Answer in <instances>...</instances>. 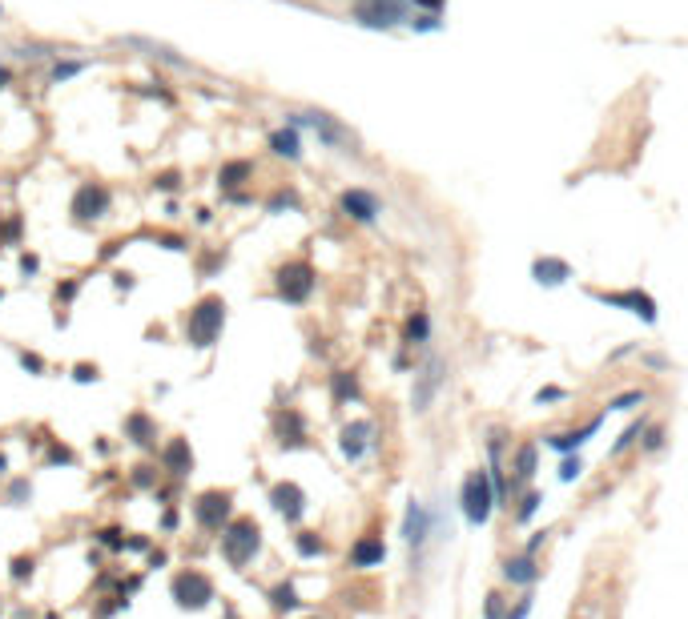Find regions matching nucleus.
Instances as JSON below:
<instances>
[{"mask_svg":"<svg viewBox=\"0 0 688 619\" xmlns=\"http://www.w3.org/2000/svg\"><path fill=\"white\" fill-rule=\"evenodd\" d=\"M258 547H262V527H258V519L238 515V519H230L222 527V555H225L230 567H246V563L258 555Z\"/></svg>","mask_w":688,"mask_h":619,"instance_id":"1","label":"nucleus"},{"mask_svg":"<svg viewBox=\"0 0 688 619\" xmlns=\"http://www.w3.org/2000/svg\"><path fill=\"white\" fill-rule=\"evenodd\" d=\"M222 326H225V302L213 297V294L201 297L186 318V342L198 346V350H210L213 342H218V334H222Z\"/></svg>","mask_w":688,"mask_h":619,"instance_id":"2","label":"nucleus"},{"mask_svg":"<svg viewBox=\"0 0 688 619\" xmlns=\"http://www.w3.org/2000/svg\"><path fill=\"white\" fill-rule=\"evenodd\" d=\"M459 507H463L467 523H475V527H483V523L491 519V511H495V491H491V475L487 471H471L463 479V487H459Z\"/></svg>","mask_w":688,"mask_h":619,"instance_id":"3","label":"nucleus"},{"mask_svg":"<svg viewBox=\"0 0 688 619\" xmlns=\"http://www.w3.org/2000/svg\"><path fill=\"white\" fill-rule=\"evenodd\" d=\"M169 591H174V603L181 607V611H201V607L213 603V579L198 567L177 571L174 583H169Z\"/></svg>","mask_w":688,"mask_h":619,"instance_id":"4","label":"nucleus"},{"mask_svg":"<svg viewBox=\"0 0 688 619\" xmlns=\"http://www.w3.org/2000/svg\"><path fill=\"white\" fill-rule=\"evenodd\" d=\"M193 519H198L201 531H222L234 519V495L230 491H201L193 499Z\"/></svg>","mask_w":688,"mask_h":619,"instance_id":"5","label":"nucleus"},{"mask_svg":"<svg viewBox=\"0 0 688 619\" xmlns=\"http://www.w3.org/2000/svg\"><path fill=\"white\" fill-rule=\"evenodd\" d=\"M274 290H278L282 302L302 306V302L310 297V290H314V270L306 266V261H286V266L278 270V278H274Z\"/></svg>","mask_w":688,"mask_h":619,"instance_id":"6","label":"nucleus"},{"mask_svg":"<svg viewBox=\"0 0 688 619\" xmlns=\"http://www.w3.org/2000/svg\"><path fill=\"white\" fill-rule=\"evenodd\" d=\"M354 21L366 28H390L407 21V4L402 0H354Z\"/></svg>","mask_w":688,"mask_h":619,"instance_id":"7","label":"nucleus"},{"mask_svg":"<svg viewBox=\"0 0 688 619\" xmlns=\"http://www.w3.org/2000/svg\"><path fill=\"white\" fill-rule=\"evenodd\" d=\"M109 205H113L109 189L101 186V181H85L73 198V217L77 222H101V217L109 213Z\"/></svg>","mask_w":688,"mask_h":619,"instance_id":"8","label":"nucleus"},{"mask_svg":"<svg viewBox=\"0 0 688 619\" xmlns=\"http://www.w3.org/2000/svg\"><path fill=\"white\" fill-rule=\"evenodd\" d=\"M270 503H274V511L286 523H298L302 511H306V495H302L298 483H274L270 487Z\"/></svg>","mask_w":688,"mask_h":619,"instance_id":"9","label":"nucleus"},{"mask_svg":"<svg viewBox=\"0 0 688 619\" xmlns=\"http://www.w3.org/2000/svg\"><path fill=\"white\" fill-rule=\"evenodd\" d=\"M371 443H375V422H366V419L346 422V426H342V438H338V446H342L346 458H363Z\"/></svg>","mask_w":688,"mask_h":619,"instance_id":"10","label":"nucleus"},{"mask_svg":"<svg viewBox=\"0 0 688 619\" xmlns=\"http://www.w3.org/2000/svg\"><path fill=\"white\" fill-rule=\"evenodd\" d=\"M600 302H608V306H624L632 310L640 322H656V302H652L644 290H628V294H596Z\"/></svg>","mask_w":688,"mask_h":619,"instance_id":"11","label":"nucleus"},{"mask_svg":"<svg viewBox=\"0 0 688 619\" xmlns=\"http://www.w3.org/2000/svg\"><path fill=\"white\" fill-rule=\"evenodd\" d=\"M338 205H342V213L354 217V222H375L378 217V198L366 193V189H346V193L338 198Z\"/></svg>","mask_w":688,"mask_h":619,"instance_id":"12","label":"nucleus"},{"mask_svg":"<svg viewBox=\"0 0 688 619\" xmlns=\"http://www.w3.org/2000/svg\"><path fill=\"white\" fill-rule=\"evenodd\" d=\"M427 535H431V511H427L423 503H415V499H411V503H407V519H402V539H407V543L419 551Z\"/></svg>","mask_w":688,"mask_h":619,"instance_id":"13","label":"nucleus"},{"mask_svg":"<svg viewBox=\"0 0 688 619\" xmlns=\"http://www.w3.org/2000/svg\"><path fill=\"white\" fill-rule=\"evenodd\" d=\"M162 467L174 475V479H186V475L193 471V450H189L186 438H169V443H165V450H162Z\"/></svg>","mask_w":688,"mask_h":619,"instance_id":"14","label":"nucleus"},{"mask_svg":"<svg viewBox=\"0 0 688 619\" xmlns=\"http://www.w3.org/2000/svg\"><path fill=\"white\" fill-rule=\"evenodd\" d=\"M387 559V543L378 539V535H363L359 543L351 547V567L354 571H366V567H378Z\"/></svg>","mask_w":688,"mask_h":619,"instance_id":"15","label":"nucleus"},{"mask_svg":"<svg viewBox=\"0 0 688 619\" xmlns=\"http://www.w3.org/2000/svg\"><path fill=\"white\" fill-rule=\"evenodd\" d=\"M531 278H536L539 285H563L568 278H572V266L560 258H536V266H531Z\"/></svg>","mask_w":688,"mask_h":619,"instance_id":"16","label":"nucleus"},{"mask_svg":"<svg viewBox=\"0 0 688 619\" xmlns=\"http://www.w3.org/2000/svg\"><path fill=\"white\" fill-rule=\"evenodd\" d=\"M125 438L137 446H153L157 443V422L150 419V414H141V410H133L125 419Z\"/></svg>","mask_w":688,"mask_h":619,"instance_id":"17","label":"nucleus"},{"mask_svg":"<svg viewBox=\"0 0 688 619\" xmlns=\"http://www.w3.org/2000/svg\"><path fill=\"white\" fill-rule=\"evenodd\" d=\"M596 431H600V419H592L588 426H580V431H572V434H548V446H551V450H560V455H572V450H580V446L588 443Z\"/></svg>","mask_w":688,"mask_h":619,"instance_id":"18","label":"nucleus"},{"mask_svg":"<svg viewBox=\"0 0 688 619\" xmlns=\"http://www.w3.org/2000/svg\"><path fill=\"white\" fill-rule=\"evenodd\" d=\"M270 149H274L278 157H290V161H298L302 157V141L294 129H278V133H270Z\"/></svg>","mask_w":688,"mask_h":619,"instance_id":"19","label":"nucleus"},{"mask_svg":"<svg viewBox=\"0 0 688 619\" xmlns=\"http://www.w3.org/2000/svg\"><path fill=\"white\" fill-rule=\"evenodd\" d=\"M503 579L507 583H531L536 579V563H531V555H515V559H507L503 563Z\"/></svg>","mask_w":688,"mask_h":619,"instance_id":"20","label":"nucleus"},{"mask_svg":"<svg viewBox=\"0 0 688 619\" xmlns=\"http://www.w3.org/2000/svg\"><path fill=\"white\" fill-rule=\"evenodd\" d=\"M274 426H278V438L286 446H294V443H302V434H306V426H302V419L294 414V410H286V414H278L274 419Z\"/></svg>","mask_w":688,"mask_h":619,"instance_id":"21","label":"nucleus"},{"mask_svg":"<svg viewBox=\"0 0 688 619\" xmlns=\"http://www.w3.org/2000/svg\"><path fill=\"white\" fill-rule=\"evenodd\" d=\"M515 483H527V479H531V475H536V446H519V450H515Z\"/></svg>","mask_w":688,"mask_h":619,"instance_id":"22","label":"nucleus"},{"mask_svg":"<svg viewBox=\"0 0 688 619\" xmlns=\"http://www.w3.org/2000/svg\"><path fill=\"white\" fill-rule=\"evenodd\" d=\"M250 174H254V165H250V161H230V165H222L218 181H222L225 189H234V186H242V181H246Z\"/></svg>","mask_w":688,"mask_h":619,"instance_id":"23","label":"nucleus"},{"mask_svg":"<svg viewBox=\"0 0 688 619\" xmlns=\"http://www.w3.org/2000/svg\"><path fill=\"white\" fill-rule=\"evenodd\" d=\"M334 398H338V402H351V398H359V378H354L351 370H338L334 374Z\"/></svg>","mask_w":688,"mask_h":619,"instance_id":"24","label":"nucleus"},{"mask_svg":"<svg viewBox=\"0 0 688 619\" xmlns=\"http://www.w3.org/2000/svg\"><path fill=\"white\" fill-rule=\"evenodd\" d=\"M270 603H274L278 611H294V607H298V591H294V583H278L274 591H270Z\"/></svg>","mask_w":688,"mask_h":619,"instance_id":"25","label":"nucleus"},{"mask_svg":"<svg viewBox=\"0 0 688 619\" xmlns=\"http://www.w3.org/2000/svg\"><path fill=\"white\" fill-rule=\"evenodd\" d=\"M427 334H431V318L427 314H411L407 318V342L419 346V342H427Z\"/></svg>","mask_w":688,"mask_h":619,"instance_id":"26","label":"nucleus"},{"mask_svg":"<svg viewBox=\"0 0 688 619\" xmlns=\"http://www.w3.org/2000/svg\"><path fill=\"white\" fill-rule=\"evenodd\" d=\"M294 547H298V555H306V559H314V555H322V551H326V543L314 531H298V535H294Z\"/></svg>","mask_w":688,"mask_h":619,"instance_id":"27","label":"nucleus"},{"mask_svg":"<svg viewBox=\"0 0 688 619\" xmlns=\"http://www.w3.org/2000/svg\"><path fill=\"white\" fill-rule=\"evenodd\" d=\"M503 607H507V599L500 591H491L487 603H483V619H503Z\"/></svg>","mask_w":688,"mask_h":619,"instance_id":"28","label":"nucleus"},{"mask_svg":"<svg viewBox=\"0 0 688 619\" xmlns=\"http://www.w3.org/2000/svg\"><path fill=\"white\" fill-rule=\"evenodd\" d=\"M644 402V390H628V394L612 398V410H636Z\"/></svg>","mask_w":688,"mask_h":619,"instance_id":"29","label":"nucleus"},{"mask_svg":"<svg viewBox=\"0 0 688 619\" xmlns=\"http://www.w3.org/2000/svg\"><path fill=\"white\" fill-rule=\"evenodd\" d=\"M33 567H37V559H33V555H16L13 559V579H25V575H33Z\"/></svg>","mask_w":688,"mask_h":619,"instance_id":"30","label":"nucleus"},{"mask_svg":"<svg viewBox=\"0 0 688 619\" xmlns=\"http://www.w3.org/2000/svg\"><path fill=\"white\" fill-rule=\"evenodd\" d=\"M519 503H524V507H519V523H527L531 515H536V507H539V491H527Z\"/></svg>","mask_w":688,"mask_h":619,"instance_id":"31","label":"nucleus"},{"mask_svg":"<svg viewBox=\"0 0 688 619\" xmlns=\"http://www.w3.org/2000/svg\"><path fill=\"white\" fill-rule=\"evenodd\" d=\"M101 543L109 547V551H125V539H121L117 527H105V531H101Z\"/></svg>","mask_w":688,"mask_h":619,"instance_id":"32","label":"nucleus"},{"mask_svg":"<svg viewBox=\"0 0 688 619\" xmlns=\"http://www.w3.org/2000/svg\"><path fill=\"white\" fill-rule=\"evenodd\" d=\"M81 69H85L81 61H64V64H57V69H52V81H69V76L81 73Z\"/></svg>","mask_w":688,"mask_h":619,"instance_id":"33","label":"nucleus"},{"mask_svg":"<svg viewBox=\"0 0 688 619\" xmlns=\"http://www.w3.org/2000/svg\"><path fill=\"white\" fill-rule=\"evenodd\" d=\"M563 398H568V390H560V386H543V390L536 394V402L543 407V402H563Z\"/></svg>","mask_w":688,"mask_h":619,"instance_id":"34","label":"nucleus"},{"mask_svg":"<svg viewBox=\"0 0 688 619\" xmlns=\"http://www.w3.org/2000/svg\"><path fill=\"white\" fill-rule=\"evenodd\" d=\"M560 479H563V483H576V479H580V458H568V462H563Z\"/></svg>","mask_w":688,"mask_h":619,"instance_id":"35","label":"nucleus"},{"mask_svg":"<svg viewBox=\"0 0 688 619\" xmlns=\"http://www.w3.org/2000/svg\"><path fill=\"white\" fill-rule=\"evenodd\" d=\"M153 479H157L153 467H133V483H137V487H153Z\"/></svg>","mask_w":688,"mask_h":619,"instance_id":"36","label":"nucleus"},{"mask_svg":"<svg viewBox=\"0 0 688 619\" xmlns=\"http://www.w3.org/2000/svg\"><path fill=\"white\" fill-rule=\"evenodd\" d=\"M25 495H28V483L21 479V483H13V491H9V503H13V507H21L16 499H25Z\"/></svg>","mask_w":688,"mask_h":619,"instance_id":"37","label":"nucleus"},{"mask_svg":"<svg viewBox=\"0 0 688 619\" xmlns=\"http://www.w3.org/2000/svg\"><path fill=\"white\" fill-rule=\"evenodd\" d=\"M21 362H25V370H33V374H40V370H45V362H40L37 354H21Z\"/></svg>","mask_w":688,"mask_h":619,"instance_id":"38","label":"nucleus"},{"mask_svg":"<svg viewBox=\"0 0 688 619\" xmlns=\"http://www.w3.org/2000/svg\"><path fill=\"white\" fill-rule=\"evenodd\" d=\"M527 615H531V599H519V603H515V611L507 619H527Z\"/></svg>","mask_w":688,"mask_h":619,"instance_id":"39","label":"nucleus"},{"mask_svg":"<svg viewBox=\"0 0 688 619\" xmlns=\"http://www.w3.org/2000/svg\"><path fill=\"white\" fill-rule=\"evenodd\" d=\"M97 378V366H77V382H93Z\"/></svg>","mask_w":688,"mask_h":619,"instance_id":"40","label":"nucleus"},{"mask_svg":"<svg viewBox=\"0 0 688 619\" xmlns=\"http://www.w3.org/2000/svg\"><path fill=\"white\" fill-rule=\"evenodd\" d=\"M77 294V282H64V285H57V297H61V302H69V297H73Z\"/></svg>","mask_w":688,"mask_h":619,"instance_id":"41","label":"nucleus"},{"mask_svg":"<svg viewBox=\"0 0 688 619\" xmlns=\"http://www.w3.org/2000/svg\"><path fill=\"white\" fill-rule=\"evenodd\" d=\"M157 186H162V189H177V174H162V177H157Z\"/></svg>","mask_w":688,"mask_h":619,"instance_id":"42","label":"nucleus"},{"mask_svg":"<svg viewBox=\"0 0 688 619\" xmlns=\"http://www.w3.org/2000/svg\"><path fill=\"white\" fill-rule=\"evenodd\" d=\"M162 527H165V531H174V527H177V511H165V519H162Z\"/></svg>","mask_w":688,"mask_h":619,"instance_id":"43","label":"nucleus"},{"mask_svg":"<svg viewBox=\"0 0 688 619\" xmlns=\"http://www.w3.org/2000/svg\"><path fill=\"white\" fill-rule=\"evenodd\" d=\"M415 28H439V21H435V16H419V21H415Z\"/></svg>","mask_w":688,"mask_h":619,"instance_id":"44","label":"nucleus"},{"mask_svg":"<svg viewBox=\"0 0 688 619\" xmlns=\"http://www.w3.org/2000/svg\"><path fill=\"white\" fill-rule=\"evenodd\" d=\"M125 547H129V551H145V547H150V539H129Z\"/></svg>","mask_w":688,"mask_h":619,"instance_id":"45","label":"nucleus"},{"mask_svg":"<svg viewBox=\"0 0 688 619\" xmlns=\"http://www.w3.org/2000/svg\"><path fill=\"white\" fill-rule=\"evenodd\" d=\"M21 266H25V273H33V270H37V266H40V261L33 258V254H25V261H21Z\"/></svg>","mask_w":688,"mask_h":619,"instance_id":"46","label":"nucleus"},{"mask_svg":"<svg viewBox=\"0 0 688 619\" xmlns=\"http://www.w3.org/2000/svg\"><path fill=\"white\" fill-rule=\"evenodd\" d=\"M415 4H423V8H435V13H439V8H443L447 0H415Z\"/></svg>","mask_w":688,"mask_h":619,"instance_id":"47","label":"nucleus"},{"mask_svg":"<svg viewBox=\"0 0 688 619\" xmlns=\"http://www.w3.org/2000/svg\"><path fill=\"white\" fill-rule=\"evenodd\" d=\"M0 471H4V455H0Z\"/></svg>","mask_w":688,"mask_h":619,"instance_id":"48","label":"nucleus"}]
</instances>
